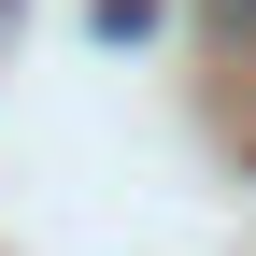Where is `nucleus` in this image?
<instances>
[{"instance_id": "1", "label": "nucleus", "mask_w": 256, "mask_h": 256, "mask_svg": "<svg viewBox=\"0 0 256 256\" xmlns=\"http://www.w3.org/2000/svg\"><path fill=\"white\" fill-rule=\"evenodd\" d=\"M214 28H228V43H242V28H256V0H214Z\"/></svg>"}]
</instances>
